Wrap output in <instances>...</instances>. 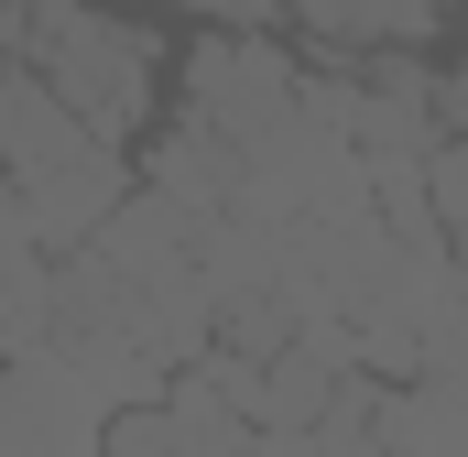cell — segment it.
Masks as SVG:
<instances>
[{"instance_id":"5","label":"cell","mask_w":468,"mask_h":457,"mask_svg":"<svg viewBox=\"0 0 468 457\" xmlns=\"http://www.w3.org/2000/svg\"><path fill=\"white\" fill-rule=\"evenodd\" d=\"M120 197H131L120 142H88V153H66L55 175H33V239L66 261V250H88V239H99V218H110Z\"/></svg>"},{"instance_id":"9","label":"cell","mask_w":468,"mask_h":457,"mask_svg":"<svg viewBox=\"0 0 468 457\" xmlns=\"http://www.w3.org/2000/svg\"><path fill=\"white\" fill-rule=\"evenodd\" d=\"M425 207H436V239L468 250V131H436V153H425Z\"/></svg>"},{"instance_id":"10","label":"cell","mask_w":468,"mask_h":457,"mask_svg":"<svg viewBox=\"0 0 468 457\" xmlns=\"http://www.w3.org/2000/svg\"><path fill=\"white\" fill-rule=\"evenodd\" d=\"M11 250H44V239H33V186L0 164V261H11Z\"/></svg>"},{"instance_id":"2","label":"cell","mask_w":468,"mask_h":457,"mask_svg":"<svg viewBox=\"0 0 468 457\" xmlns=\"http://www.w3.org/2000/svg\"><path fill=\"white\" fill-rule=\"evenodd\" d=\"M294 99H305V88H294V55H283L272 33H207V44L186 55V110L207 120V131H229L239 153L294 110Z\"/></svg>"},{"instance_id":"1","label":"cell","mask_w":468,"mask_h":457,"mask_svg":"<svg viewBox=\"0 0 468 457\" xmlns=\"http://www.w3.org/2000/svg\"><path fill=\"white\" fill-rule=\"evenodd\" d=\"M33 11V66L66 110L88 120L99 142H142V120L164 99V44L153 22H120V11H88V0H22Z\"/></svg>"},{"instance_id":"6","label":"cell","mask_w":468,"mask_h":457,"mask_svg":"<svg viewBox=\"0 0 468 457\" xmlns=\"http://www.w3.org/2000/svg\"><path fill=\"white\" fill-rule=\"evenodd\" d=\"M99 131L66 110L55 88H44V66H0V164L33 186V175H55L66 153H88Z\"/></svg>"},{"instance_id":"8","label":"cell","mask_w":468,"mask_h":457,"mask_svg":"<svg viewBox=\"0 0 468 457\" xmlns=\"http://www.w3.org/2000/svg\"><path fill=\"white\" fill-rule=\"evenodd\" d=\"M153 186H164L175 207H197V218H207V207H239V142L186 110L164 142H153Z\"/></svg>"},{"instance_id":"4","label":"cell","mask_w":468,"mask_h":457,"mask_svg":"<svg viewBox=\"0 0 468 457\" xmlns=\"http://www.w3.org/2000/svg\"><path fill=\"white\" fill-rule=\"evenodd\" d=\"M283 22L316 44V55H414V44H436L447 22H458V0H283Z\"/></svg>"},{"instance_id":"7","label":"cell","mask_w":468,"mask_h":457,"mask_svg":"<svg viewBox=\"0 0 468 457\" xmlns=\"http://www.w3.org/2000/svg\"><path fill=\"white\" fill-rule=\"evenodd\" d=\"M370 436L392 457H468V381L414 370L403 392H370Z\"/></svg>"},{"instance_id":"3","label":"cell","mask_w":468,"mask_h":457,"mask_svg":"<svg viewBox=\"0 0 468 457\" xmlns=\"http://www.w3.org/2000/svg\"><path fill=\"white\" fill-rule=\"evenodd\" d=\"M99 425H110V403L55 348L0 359V457H99Z\"/></svg>"}]
</instances>
